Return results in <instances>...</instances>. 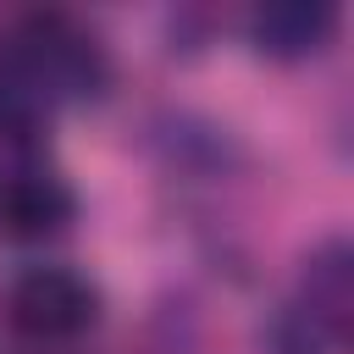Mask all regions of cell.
<instances>
[{
    "instance_id": "obj_1",
    "label": "cell",
    "mask_w": 354,
    "mask_h": 354,
    "mask_svg": "<svg viewBox=\"0 0 354 354\" xmlns=\"http://www.w3.org/2000/svg\"><path fill=\"white\" fill-rule=\"evenodd\" d=\"M6 55L33 83V94L44 100V111L61 105V100H88V94L105 88V55H100V44L83 28H72L66 17H33L6 44Z\"/></svg>"
},
{
    "instance_id": "obj_2",
    "label": "cell",
    "mask_w": 354,
    "mask_h": 354,
    "mask_svg": "<svg viewBox=\"0 0 354 354\" xmlns=\"http://www.w3.org/2000/svg\"><path fill=\"white\" fill-rule=\"evenodd\" d=\"M94 315H100V293L88 288V277H77L66 266H28L0 293V321L28 343L77 337L94 326Z\"/></svg>"
},
{
    "instance_id": "obj_5",
    "label": "cell",
    "mask_w": 354,
    "mask_h": 354,
    "mask_svg": "<svg viewBox=\"0 0 354 354\" xmlns=\"http://www.w3.org/2000/svg\"><path fill=\"white\" fill-rule=\"evenodd\" d=\"M348 304H354V277H348V249L332 238L321 243L310 260H304V277H299V310L326 326L332 337L348 326Z\"/></svg>"
},
{
    "instance_id": "obj_4",
    "label": "cell",
    "mask_w": 354,
    "mask_h": 354,
    "mask_svg": "<svg viewBox=\"0 0 354 354\" xmlns=\"http://www.w3.org/2000/svg\"><path fill=\"white\" fill-rule=\"evenodd\" d=\"M332 6H321V0H271V6H260L254 11V44L266 50V55H282V61H293V55H315L326 39H332Z\"/></svg>"
},
{
    "instance_id": "obj_3",
    "label": "cell",
    "mask_w": 354,
    "mask_h": 354,
    "mask_svg": "<svg viewBox=\"0 0 354 354\" xmlns=\"http://www.w3.org/2000/svg\"><path fill=\"white\" fill-rule=\"evenodd\" d=\"M72 221V188L39 166H17L0 177V227L11 238H50Z\"/></svg>"
},
{
    "instance_id": "obj_6",
    "label": "cell",
    "mask_w": 354,
    "mask_h": 354,
    "mask_svg": "<svg viewBox=\"0 0 354 354\" xmlns=\"http://www.w3.org/2000/svg\"><path fill=\"white\" fill-rule=\"evenodd\" d=\"M326 343H332V332L315 326L299 304H288L271 321V354H326Z\"/></svg>"
}]
</instances>
